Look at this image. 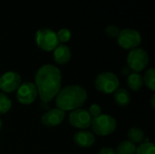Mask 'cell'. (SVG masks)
Masks as SVG:
<instances>
[{"mask_svg":"<svg viewBox=\"0 0 155 154\" xmlns=\"http://www.w3.org/2000/svg\"><path fill=\"white\" fill-rule=\"evenodd\" d=\"M35 85L42 103L53 101L62 88V73L53 64L41 66L35 75Z\"/></svg>","mask_w":155,"mask_h":154,"instance_id":"obj_1","label":"cell"},{"mask_svg":"<svg viewBox=\"0 0 155 154\" xmlns=\"http://www.w3.org/2000/svg\"><path fill=\"white\" fill-rule=\"evenodd\" d=\"M56 108L64 112H72L82 108L87 100L86 90L77 84H71L61 88L55 96Z\"/></svg>","mask_w":155,"mask_h":154,"instance_id":"obj_2","label":"cell"},{"mask_svg":"<svg viewBox=\"0 0 155 154\" xmlns=\"http://www.w3.org/2000/svg\"><path fill=\"white\" fill-rule=\"evenodd\" d=\"M120 86L119 78L112 72H104L99 74L94 80L95 89L104 93L111 94L114 93Z\"/></svg>","mask_w":155,"mask_h":154,"instance_id":"obj_3","label":"cell"},{"mask_svg":"<svg viewBox=\"0 0 155 154\" xmlns=\"http://www.w3.org/2000/svg\"><path fill=\"white\" fill-rule=\"evenodd\" d=\"M91 127L98 136H108L114 133L117 127L116 120L109 114H101L93 118Z\"/></svg>","mask_w":155,"mask_h":154,"instance_id":"obj_4","label":"cell"},{"mask_svg":"<svg viewBox=\"0 0 155 154\" xmlns=\"http://www.w3.org/2000/svg\"><path fill=\"white\" fill-rule=\"evenodd\" d=\"M35 43L41 50L45 52L54 51L59 44L56 33L48 28L39 29L35 33Z\"/></svg>","mask_w":155,"mask_h":154,"instance_id":"obj_5","label":"cell"},{"mask_svg":"<svg viewBox=\"0 0 155 154\" xmlns=\"http://www.w3.org/2000/svg\"><path fill=\"white\" fill-rule=\"evenodd\" d=\"M149 64L148 54L142 48H135L130 51L127 56V66L132 72L141 73Z\"/></svg>","mask_w":155,"mask_h":154,"instance_id":"obj_6","label":"cell"},{"mask_svg":"<svg viewBox=\"0 0 155 154\" xmlns=\"http://www.w3.org/2000/svg\"><path fill=\"white\" fill-rule=\"evenodd\" d=\"M118 44L125 50H133L138 48L142 43L141 34L134 29H123L117 36Z\"/></svg>","mask_w":155,"mask_h":154,"instance_id":"obj_7","label":"cell"},{"mask_svg":"<svg viewBox=\"0 0 155 154\" xmlns=\"http://www.w3.org/2000/svg\"><path fill=\"white\" fill-rule=\"evenodd\" d=\"M16 100L23 105L32 104L38 96L36 87L32 82H25L16 90Z\"/></svg>","mask_w":155,"mask_h":154,"instance_id":"obj_8","label":"cell"},{"mask_svg":"<svg viewBox=\"0 0 155 154\" xmlns=\"http://www.w3.org/2000/svg\"><path fill=\"white\" fill-rule=\"evenodd\" d=\"M68 120L69 123L73 127L77 128L79 130H86L91 127L93 118L91 117L87 110L79 108L70 112Z\"/></svg>","mask_w":155,"mask_h":154,"instance_id":"obj_9","label":"cell"},{"mask_svg":"<svg viewBox=\"0 0 155 154\" xmlns=\"http://www.w3.org/2000/svg\"><path fill=\"white\" fill-rule=\"evenodd\" d=\"M21 84L22 78L16 72L8 71L0 76V90L5 94L16 91Z\"/></svg>","mask_w":155,"mask_h":154,"instance_id":"obj_10","label":"cell"},{"mask_svg":"<svg viewBox=\"0 0 155 154\" xmlns=\"http://www.w3.org/2000/svg\"><path fill=\"white\" fill-rule=\"evenodd\" d=\"M65 118V112L58 109L53 108L46 111L41 117V123L46 127H56L60 125Z\"/></svg>","mask_w":155,"mask_h":154,"instance_id":"obj_11","label":"cell"},{"mask_svg":"<svg viewBox=\"0 0 155 154\" xmlns=\"http://www.w3.org/2000/svg\"><path fill=\"white\" fill-rule=\"evenodd\" d=\"M74 143L80 148H90L95 143V135L87 130H79L74 134Z\"/></svg>","mask_w":155,"mask_h":154,"instance_id":"obj_12","label":"cell"},{"mask_svg":"<svg viewBox=\"0 0 155 154\" xmlns=\"http://www.w3.org/2000/svg\"><path fill=\"white\" fill-rule=\"evenodd\" d=\"M71 57L72 54L70 48L64 44H59L54 50V60L58 64H67L71 60Z\"/></svg>","mask_w":155,"mask_h":154,"instance_id":"obj_13","label":"cell"},{"mask_svg":"<svg viewBox=\"0 0 155 154\" xmlns=\"http://www.w3.org/2000/svg\"><path fill=\"white\" fill-rule=\"evenodd\" d=\"M114 100L115 103L121 107H125L131 103V94L125 88H118L114 93Z\"/></svg>","mask_w":155,"mask_h":154,"instance_id":"obj_14","label":"cell"},{"mask_svg":"<svg viewBox=\"0 0 155 154\" xmlns=\"http://www.w3.org/2000/svg\"><path fill=\"white\" fill-rule=\"evenodd\" d=\"M127 85L132 91L137 92V91L141 90L143 86V75L140 73L132 72L127 76Z\"/></svg>","mask_w":155,"mask_h":154,"instance_id":"obj_15","label":"cell"},{"mask_svg":"<svg viewBox=\"0 0 155 154\" xmlns=\"http://www.w3.org/2000/svg\"><path fill=\"white\" fill-rule=\"evenodd\" d=\"M127 136H128L129 141L131 143H133L134 144H141L143 143V141L145 139L143 131L137 127L130 128L127 132Z\"/></svg>","mask_w":155,"mask_h":154,"instance_id":"obj_16","label":"cell"},{"mask_svg":"<svg viewBox=\"0 0 155 154\" xmlns=\"http://www.w3.org/2000/svg\"><path fill=\"white\" fill-rule=\"evenodd\" d=\"M115 152L117 154H135L136 146L129 140H125L118 144Z\"/></svg>","mask_w":155,"mask_h":154,"instance_id":"obj_17","label":"cell"},{"mask_svg":"<svg viewBox=\"0 0 155 154\" xmlns=\"http://www.w3.org/2000/svg\"><path fill=\"white\" fill-rule=\"evenodd\" d=\"M143 84H145L151 91H155V69L150 68L148 69L144 75L143 76Z\"/></svg>","mask_w":155,"mask_h":154,"instance_id":"obj_18","label":"cell"},{"mask_svg":"<svg viewBox=\"0 0 155 154\" xmlns=\"http://www.w3.org/2000/svg\"><path fill=\"white\" fill-rule=\"evenodd\" d=\"M12 107L11 99L4 93L0 92V115L5 114Z\"/></svg>","mask_w":155,"mask_h":154,"instance_id":"obj_19","label":"cell"},{"mask_svg":"<svg viewBox=\"0 0 155 154\" xmlns=\"http://www.w3.org/2000/svg\"><path fill=\"white\" fill-rule=\"evenodd\" d=\"M135 154H155V147L153 143L145 142L136 147Z\"/></svg>","mask_w":155,"mask_h":154,"instance_id":"obj_20","label":"cell"},{"mask_svg":"<svg viewBox=\"0 0 155 154\" xmlns=\"http://www.w3.org/2000/svg\"><path fill=\"white\" fill-rule=\"evenodd\" d=\"M71 35L72 34H71L70 30H68L66 28H62V29H60L56 33V36H57L58 42L62 43V44L67 43L71 39Z\"/></svg>","mask_w":155,"mask_h":154,"instance_id":"obj_21","label":"cell"},{"mask_svg":"<svg viewBox=\"0 0 155 154\" xmlns=\"http://www.w3.org/2000/svg\"><path fill=\"white\" fill-rule=\"evenodd\" d=\"M105 32H106V34L109 37H111V38H117V36H118V34L120 33V29L116 25H108L106 27Z\"/></svg>","mask_w":155,"mask_h":154,"instance_id":"obj_22","label":"cell"},{"mask_svg":"<svg viewBox=\"0 0 155 154\" xmlns=\"http://www.w3.org/2000/svg\"><path fill=\"white\" fill-rule=\"evenodd\" d=\"M87 111L90 113V115H91L92 118L97 117V116H99V115L102 114V108L97 103H93L92 105H90L89 110H87Z\"/></svg>","mask_w":155,"mask_h":154,"instance_id":"obj_23","label":"cell"},{"mask_svg":"<svg viewBox=\"0 0 155 154\" xmlns=\"http://www.w3.org/2000/svg\"><path fill=\"white\" fill-rule=\"evenodd\" d=\"M98 154H117L115 150L110 148V147H103L99 152Z\"/></svg>","mask_w":155,"mask_h":154,"instance_id":"obj_24","label":"cell"},{"mask_svg":"<svg viewBox=\"0 0 155 154\" xmlns=\"http://www.w3.org/2000/svg\"><path fill=\"white\" fill-rule=\"evenodd\" d=\"M131 73H132V71L130 70V68H129L128 66H124V67L121 70V74H122V75H124V76H128Z\"/></svg>","mask_w":155,"mask_h":154,"instance_id":"obj_25","label":"cell"},{"mask_svg":"<svg viewBox=\"0 0 155 154\" xmlns=\"http://www.w3.org/2000/svg\"><path fill=\"white\" fill-rule=\"evenodd\" d=\"M151 104H152V108H155V94H153L152 98H151Z\"/></svg>","mask_w":155,"mask_h":154,"instance_id":"obj_26","label":"cell"},{"mask_svg":"<svg viewBox=\"0 0 155 154\" xmlns=\"http://www.w3.org/2000/svg\"><path fill=\"white\" fill-rule=\"evenodd\" d=\"M2 126H3V122H2V120H1V118H0V131H1V129H2Z\"/></svg>","mask_w":155,"mask_h":154,"instance_id":"obj_27","label":"cell"}]
</instances>
